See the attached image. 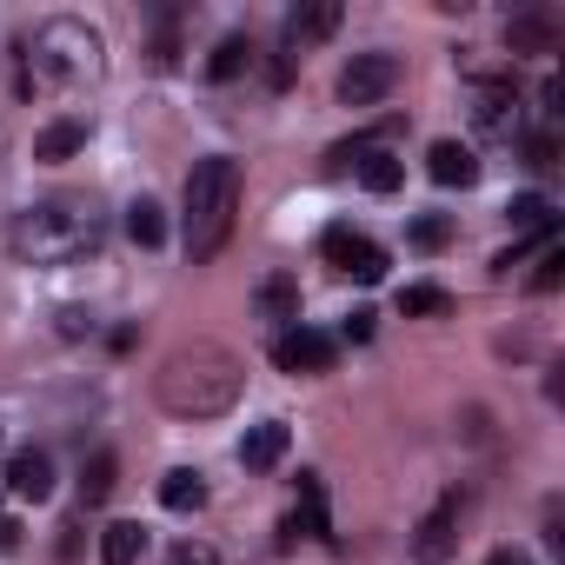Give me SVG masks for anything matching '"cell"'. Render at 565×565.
I'll use <instances>...</instances> for the list:
<instances>
[{
    "instance_id": "cell-1",
    "label": "cell",
    "mask_w": 565,
    "mask_h": 565,
    "mask_svg": "<svg viewBox=\"0 0 565 565\" xmlns=\"http://www.w3.org/2000/svg\"><path fill=\"white\" fill-rule=\"evenodd\" d=\"M239 386H246L239 353H226V347H213V340L180 347V353L160 366V380H153V393H160V406H167L173 419H213V413H226V406L239 399Z\"/></svg>"
},
{
    "instance_id": "cell-2",
    "label": "cell",
    "mask_w": 565,
    "mask_h": 565,
    "mask_svg": "<svg viewBox=\"0 0 565 565\" xmlns=\"http://www.w3.org/2000/svg\"><path fill=\"white\" fill-rule=\"evenodd\" d=\"M233 213H239V160H226V153L193 160V173H186V213H180L193 266H206L233 239Z\"/></svg>"
},
{
    "instance_id": "cell-3",
    "label": "cell",
    "mask_w": 565,
    "mask_h": 565,
    "mask_svg": "<svg viewBox=\"0 0 565 565\" xmlns=\"http://www.w3.org/2000/svg\"><path fill=\"white\" fill-rule=\"evenodd\" d=\"M100 239V213L87 200H41L14 220V253L28 266H67Z\"/></svg>"
},
{
    "instance_id": "cell-4",
    "label": "cell",
    "mask_w": 565,
    "mask_h": 565,
    "mask_svg": "<svg viewBox=\"0 0 565 565\" xmlns=\"http://www.w3.org/2000/svg\"><path fill=\"white\" fill-rule=\"evenodd\" d=\"M100 67H107V41H100V28H87V21H74V14L47 21V28L34 34V47H28V81L61 87V94L100 81Z\"/></svg>"
},
{
    "instance_id": "cell-5",
    "label": "cell",
    "mask_w": 565,
    "mask_h": 565,
    "mask_svg": "<svg viewBox=\"0 0 565 565\" xmlns=\"http://www.w3.org/2000/svg\"><path fill=\"white\" fill-rule=\"evenodd\" d=\"M399 54H353L347 61V74H340V100L347 107H380L393 87H399Z\"/></svg>"
},
{
    "instance_id": "cell-6",
    "label": "cell",
    "mask_w": 565,
    "mask_h": 565,
    "mask_svg": "<svg viewBox=\"0 0 565 565\" xmlns=\"http://www.w3.org/2000/svg\"><path fill=\"white\" fill-rule=\"evenodd\" d=\"M320 253H327L340 273H353L360 287H380V279H386V246H373V239H366V233H353V226H327Z\"/></svg>"
},
{
    "instance_id": "cell-7",
    "label": "cell",
    "mask_w": 565,
    "mask_h": 565,
    "mask_svg": "<svg viewBox=\"0 0 565 565\" xmlns=\"http://www.w3.org/2000/svg\"><path fill=\"white\" fill-rule=\"evenodd\" d=\"M273 360H279V373H327L340 360V347L320 327H287V333L273 340Z\"/></svg>"
},
{
    "instance_id": "cell-8",
    "label": "cell",
    "mask_w": 565,
    "mask_h": 565,
    "mask_svg": "<svg viewBox=\"0 0 565 565\" xmlns=\"http://www.w3.org/2000/svg\"><path fill=\"white\" fill-rule=\"evenodd\" d=\"M459 552V492H446L419 525H413V558L419 565H446Z\"/></svg>"
},
{
    "instance_id": "cell-9",
    "label": "cell",
    "mask_w": 565,
    "mask_h": 565,
    "mask_svg": "<svg viewBox=\"0 0 565 565\" xmlns=\"http://www.w3.org/2000/svg\"><path fill=\"white\" fill-rule=\"evenodd\" d=\"M0 486H8L14 499H34V505H41V499L54 492V459H47L41 446H21V452L8 459V472H0Z\"/></svg>"
},
{
    "instance_id": "cell-10",
    "label": "cell",
    "mask_w": 565,
    "mask_h": 565,
    "mask_svg": "<svg viewBox=\"0 0 565 565\" xmlns=\"http://www.w3.org/2000/svg\"><path fill=\"white\" fill-rule=\"evenodd\" d=\"M558 41H565V28H558V14H545V8H525V14L505 21V47H512V54H552Z\"/></svg>"
},
{
    "instance_id": "cell-11",
    "label": "cell",
    "mask_w": 565,
    "mask_h": 565,
    "mask_svg": "<svg viewBox=\"0 0 565 565\" xmlns=\"http://www.w3.org/2000/svg\"><path fill=\"white\" fill-rule=\"evenodd\" d=\"M287 419H259V426H246V439H239V466L246 472H273L279 459H287Z\"/></svg>"
},
{
    "instance_id": "cell-12",
    "label": "cell",
    "mask_w": 565,
    "mask_h": 565,
    "mask_svg": "<svg viewBox=\"0 0 565 565\" xmlns=\"http://www.w3.org/2000/svg\"><path fill=\"white\" fill-rule=\"evenodd\" d=\"M333 28H340V0H307V8H294V14H287V54L320 47Z\"/></svg>"
},
{
    "instance_id": "cell-13",
    "label": "cell",
    "mask_w": 565,
    "mask_h": 565,
    "mask_svg": "<svg viewBox=\"0 0 565 565\" xmlns=\"http://www.w3.org/2000/svg\"><path fill=\"white\" fill-rule=\"evenodd\" d=\"M472 120H479L486 134H512V120H519V87H512V74H499V81H486V87H479Z\"/></svg>"
},
{
    "instance_id": "cell-14",
    "label": "cell",
    "mask_w": 565,
    "mask_h": 565,
    "mask_svg": "<svg viewBox=\"0 0 565 565\" xmlns=\"http://www.w3.org/2000/svg\"><path fill=\"white\" fill-rule=\"evenodd\" d=\"M426 173H433L439 186H472V180H479V153H472V147H459V140H433Z\"/></svg>"
},
{
    "instance_id": "cell-15",
    "label": "cell",
    "mask_w": 565,
    "mask_h": 565,
    "mask_svg": "<svg viewBox=\"0 0 565 565\" xmlns=\"http://www.w3.org/2000/svg\"><path fill=\"white\" fill-rule=\"evenodd\" d=\"M253 307H259V320H287V327H300V279H287V273L259 279Z\"/></svg>"
},
{
    "instance_id": "cell-16",
    "label": "cell",
    "mask_w": 565,
    "mask_h": 565,
    "mask_svg": "<svg viewBox=\"0 0 565 565\" xmlns=\"http://www.w3.org/2000/svg\"><path fill=\"white\" fill-rule=\"evenodd\" d=\"M81 147H87V120H54V127H41V140H34V160L61 167V160H74Z\"/></svg>"
},
{
    "instance_id": "cell-17",
    "label": "cell",
    "mask_w": 565,
    "mask_h": 565,
    "mask_svg": "<svg viewBox=\"0 0 565 565\" xmlns=\"http://www.w3.org/2000/svg\"><path fill=\"white\" fill-rule=\"evenodd\" d=\"M294 532H313V539H333V525H327V486H320V472H300V512L287 519Z\"/></svg>"
},
{
    "instance_id": "cell-18",
    "label": "cell",
    "mask_w": 565,
    "mask_h": 565,
    "mask_svg": "<svg viewBox=\"0 0 565 565\" xmlns=\"http://www.w3.org/2000/svg\"><path fill=\"white\" fill-rule=\"evenodd\" d=\"M140 552H147V525L114 519V525L100 532V565H140Z\"/></svg>"
},
{
    "instance_id": "cell-19",
    "label": "cell",
    "mask_w": 565,
    "mask_h": 565,
    "mask_svg": "<svg viewBox=\"0 0 565 565\" xmlns=\"http://www.w3.org/2000/svg\"><path fill=\"white\" fill-rule=\"evenodd\" d=\"M160 505H167V512H200V505H206V479H200L193 466H173V472L160 479Z\"/></svg>"
},
{
    "instance_id": "cell-20",
    "label": "cell",
    "mask_w": 565,
    "mask_h": 565,
    "mask_svg": "<svg viewBox=\"0 0 565 565\" xmlns=\"http://www.w3.org/2000/svg\"><path fill=\"white\" fill-rule=\"evenodd\" d=\"M114 486H120V459H114V452H94V459L81 466V505H107Z\"/></svg>"
},
{
    "instance_id": "cell-21",
    "label": "cell",
    "mask_w": 565,
    "mask_h": 565,
    "mask_svg": "<svg viewBox=\"0 0 565 565\" xmlns=\"http://www.w3.org/2000/svg\"><path fill=\"white\" fill-rule=\"evenodd\" d=\"M399 180H406V167H399L386 147H366V153H360V186H366V193H399Z\"/></svg>"
},
{
    "instance_id": "cell-22",
    "label": "cell",
    "mask_w": 565,
    "mask_h": 565,
    "mask_svg": "<svg viewBox=\"0 0 565 565\" xmlns=\"http://www.w3.org/2000/svg\"><path fill=\"white\" fill-rule=\"evenodd\" d=\"M246 61H253V41H246V34H226V41L206 54V81H239Z\"/></svg>"
},
{
    "instance_id": "cell-23",
    "label": "cell",
    "mask_w": 565,
    "mask_h": 565,
    "mask_svg": "<svg viewBox=\"0 0 565 565\" xmlns=\"http://www.w3.org/2000/svg\"><path fill=\"white\" fill-rule=\"evenodd\" d=\"M127 239H134V246H160V239H167V213H160V200L140 193V200L127 206Z\"/></svg>"
},
{
    "instance_id": "cell-24",
    "label": "cell",
    "mask_w": 565,
    "mask_h": 565,
    "mask_svg": "<svg viewBox=\"0 0 565 565\" xmlns=\"http://www.w3.org/2000/svg\"><path fill=\"white\" fill-rule=\"evenodd\" d=\"M505 220H512L519 233H552V200H545V193H519V200L505 206Z\"/></svg>"
},
{
    "instance_id": "cell-25",
    "label": "cell",
    "mask_w": 565,
    "mask_h": 565,
    "mask_svg": "<svg viewBox=\"0 0 565 565\" xmlns=\"http://www.w3.org/2000/svg\"><path fill=\"white\" fill-rule=\"evenodd\" d=\"M406 239H413L419 253H439V246L452 239V220H439V213H419V220L406 226Z\"/></svg>"
},
{
    "instance_id": "cell-26",
    "label": "cell",
    "mask_w": 565,
    "mask_h": 565,
    "mask_svg": "<svg viewBox=\"0 0 565 565\" xmlns=\"http://www.w3.org/2000/svg\"><path fill=\"white\" fill-rule=\"evenodd\" d=\"M446 307H452V300H446L439 287H406V294H399V313H446Z\"/></svg>"
},
{
    "instance_id": "cell-27",
    "label": "cell",
    "mask_w": 565,
    "mask_h": 565,
    "mask_svg": "<svg viewBox=\"0 0 565 565\" xmlns=\"http://www.w3.org/2000/svg\"><path fill=\"white\" fill-rule=\"evenodd\" d=\"M558 279H565V253L552 246V253L539 259V273H532V294H558Z\"/></svg>"
},
{
    "instance_id": "cell-28",
    "label": "cell",
    "mask_w": 565,
    "mask_h": 565,
    "mask_svg": "<svg viewBox=\"0 0 565 565\" xmlns=\"http://www.w3.org/2000/svg\"><path fill=\"white\" fill-rule=\"evenodd\" d=\"M525 167H558V140L552 134H532L525 140Z\"/></svg>"
},
{
    "instance_id": "cell-29",
    "label": "cell",
    "mask_w": 565,
    "mask_h": 565,
    "mask_svg": "<svg viewBox=\"0 0 565 565\" xmlns=\"http://www.w3.org/2000/svg\"><path fill=\"white\" fill-rule=\"evenodd\" d=\"M167 565H220V552L213 545H200V539H186V545H173V558Z\"/></svg>"
},
{
    "instance_id": "cell-30",
    "label": "cell",
    "mask_w": 565,
    "mask_h": 565,
    "mask_svg": "<svg viewBox=\"0 0 565 565\" xmlns=\"http://www.w3.org/2000/svg\"><path fill=\"white\" fill-rule=\"evenodd\" d=\"M0 552H21V519L0 512Z\"/></svg>"
},
{
    "instance_id": "cell-31",
    "label": "cell",
    "mask_w": 565,
    "mask_h": 565,
    "mask_svg": "<svg viewBox=\"0 0 565 565\" xmlns=\"http://www.w3.org/2000/svg\"><path fill=\"white\" fill-rule=\"evenodd\" d=\"M347 340H373V313H366V307H360V313L347 320Z\"/></svg>"
},
{
    "instance_id": "cell-32",
    "label": "cell",
    "mask_w": 565,
    "mask_h": 565,
    "mask_svg": "<svg viewBox=\"0 0 565 565\" xmlns=\"http://www.w3.org/2000/svg\"><path fill=\"white\" fill-rule=\"evenodd\" d=\"M61 558H81V519H74V525H61Z\"/></svg>"
},
{
    "instance_id": "cell-33",
    "label": "cell",
    "mask_w": 565,
    "mask_h": 565,
    "mask_svg": "<svg viewBox=\"0 0 565 565\" xmlns=\"http://www.w3.org/2000/svg\"><path fill=\"white\" fill-rule=\"evenodd\" d=\"M486 565H532V558H525V552H519V545H499V552H492V558H486Z\"/></svg>"
}]
</instances>
